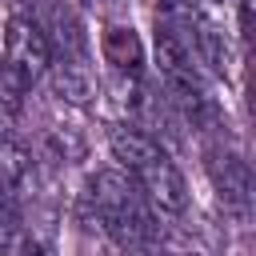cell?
<instances>
[{
    "label": "cell",
    "mask_w": 256,
    "mask_h": 256,
    "mask_svg": "<svg viewBox=\"0 0 256 256\" xmlns=\"http://www.w3.org/2000/svg\"><path fill=\"white\" fill-rule=\"evenodd\" d=\"M88 208L100 220L104 236L128 252V256H148L160 244L156 228V208L144 200V192L120 172V168H100L88 180Z\"/></svg>",
    "instance_id": "obj_1"
},
{
    "label": "cell",
    "mask_w": 256,
    "mask_h": 256,
    "mask_svg": "<svg viewBox=\"0 0 256 256\" xmlns=\"http://www.w3.org/2000/svg\"><path fill=\"white\" fill-rule=\"evenodd\" d=\"M108 148H112L120 172L144 192V200L156 212L180 216L188 208V180L156 136L140 132L136 124H116L108 132Z\"/></svg>",
    "instance_id": "obj_2"
},
{
    "label": "cell",
    "mask_w": 256,
    "mask_h": 256,
    "mask_svg": "<svg viewBox=\"0 0 256 256\" xmlns=\"http://www.w3.org/2000/svg\"><path fill=\"white\" fill-rule=\"evenodd\" d=\"M12 72H20L28 84H36L48 68H52V48L48 36L40 28V20L32 16H12L4 24V56H0Z\"/></svg>",
    "instance_id": "obj_3"
},
{
    "label": "cell",
    "mask_w": 256,
    "mask_h": 256,
    "mask_svg": "<svg viewBox=\"0 0 256 256\" xmlns=\"http://www.w3.org/2000/svg\"><path fill=\"white\" fill-rule=\"evenodd\" d=\"M208 176H212V188H216V196L224 200V208L248 212V200H252V172H248V160H244L236 148H228V144L208 148Z\"/></svg>",
    "instance_id": "obj_4"
},
{
    "label": "cell",
    "mask_w": 256,
    "mask_h": 256,
    "mask_svg": "<svg viewBox=\"0 0 256 256\" xmlns=\"http://www.w3.org/2000/svg\"><path fill=\"white\" fill-rule=\"evenodd\" d=\"M100 56H104V64L112 72H120L128 80H140V72H144V40L136 36L132 24H104Z\"/></svg>",
    "instance_id": "obj_5"
},
{
    "label": "cell",
    "mask_w": 256,
    "mask_h": 256,
    "mask_svg": "<svg viewBox=\"0 0 256 256\" xmlns=\"http://www.w3.org/2000/svg\"><path fill=\"white\" fill-rule=\"evenodd\" d=\"M48 72H52V88H56L60 100H68V104H76V108H88V104H92V96H96V76H92L88 64H52Z\"/></svg>",
    "instance_id": "obj_6"
},
{
    "label": "cell",
    "mask_w": 256,
    "mask_h": 256,
    "mask_svg": "<svg viewBox=\"0 0 256 256\" xmlns=\"http://www.w3.org/2000/svg\"><path fill=\"white\" fill-rule=\"evenodd\" d=\"M28 88H32V84L0 60V132H8V128L16 124V116H20V108H24Z\"/></svg>",
    "instance_id": "obj_7"
},
{
    "label": "cell",
    "mask_w": 256,
    "mask_h": 256,
    "mask_svg": "<svg viewBox=\"0 0 256 256\" xmlns=\"http://www.w3.org/2000/svg\"><path fill=\"white\" fill-rule=\"evenodd\" d=\"M20 240V212H16V200L12 192L0 188V256H8Z\"/></svg>",
    "instance_id": "obj_8"
},
{
    "label": "cell",
    "mask_w": 256,
    "mask_h": 256,
    "mask_svg": "<svg viewBox=\"0 0 256 256\" xmlns=\"http://www.w3.org/2000/svg\"><path fill=\"white\" fill-rule=\"evenodd\" d=\"M220 0H160V12L164 16H200V12H212Z\"/></svg>",
    "instance_id": "obj_9"
},
{
    "label": "cell",
    "mask_w": 256,
    "mask_h": 256,
    "mask_svg": "<svg viewBox=\"0 0 256 256\" xmlns=\"http://www.w3.org/2000/svg\"><path fill=\"white\" fill-rule=\"evenodd\" d=\"M20 256H52V248H48L44 240L28 236V240H20Z\"/></svg>",
    "instance_id": "obj_10"
}]
</instances>
